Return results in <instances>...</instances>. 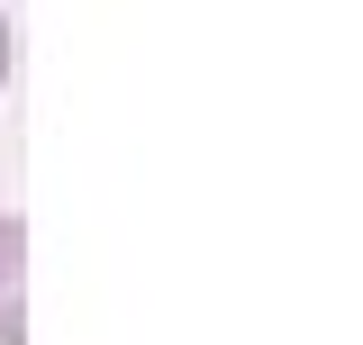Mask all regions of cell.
<instances>
[{"mask_svg": "<svg viewBox=\"0 0 363 345\" xmlns=\"http://www.w3.org/2000/svg\"><path fill=\"white\" fill-rule=\"evenodd\" d=\"M0 345H28V218L0 209Z\"/></svg>", "mask_w": 363, "mask_h": 345, "instance_id": "1", "label": "cell"}, {"mask_svg": "<svg viewBox=\"0 0 363 345\" xmlns=\"http://www.w3.org/2000/svg\"><path fill=\"white\" fill-rule=\"evenodd\" d=\"M0 82H9V9H0Z\"/></svg>", "mask_w": 363, "mask_h": 345, "instance_id": "2", "label": "cell"}]
</instances>
